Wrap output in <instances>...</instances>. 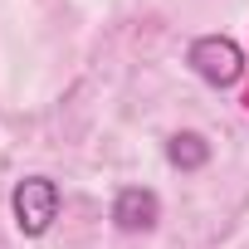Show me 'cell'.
I'll list each match as a JSON object with an SVG mask.
<instances>
[{
  "label": "cell",
  "instance_id": "5",
  "mask_svg": "<svg viewBox=\"0 0 249 249\" xmlns=\"http://www.w3.org/2000/svg\"><path fill=\"white\" fill-rule=\"evenodd\" d=\"M244 107H249V93H244Z\"/></svg>",
  "mask_w": 249,
  "mask_h": 249
},
{
  "label": "cell",
  "instance_id": "3",
  "mask_svg": "<svg viewBox=\"0 0 249 249\" xmlns=\"http://www.w3.org/2000/svg\"><path fill=\"white\" fill-rule=\"evenodd\" d=\"M157 220H161V200H157V191H147V186H127V191H117V200H112V225H117V230H127V234H147Z\"/></svg>",
  "mask_w": 249,
  "mask_h": 249
},
{
  "label": "cell",
  "instance_id": "2",
  "mask_svg": "<svg viewBox=\"0 0 249 249\" xmlns=\"http://www.w3.org/2000/svg\"><path fill=\"white\" fill-rule=\"evenodd\" d=\"M186 64H191L205 83H215V88H230V83H239V73H244V54H239V44L225 39V35H200V39L191 44Z\"/></svg>",
  "mask_w": 249,
  "mask_h": 249
},
{
  "label": "cell",
  "instance_id": "1",
  "mask_svg": "<svg viewBox=\"0 0 249 249\" xmlns=\"http://www.w3.org/2000/svg\"><path fill=\"white\" fill-rule=\"evenodd\" d=\"M10 205H15V225H20V234H44L54 220H59V186L49 181V176H25L20 186H15V196H10Z\"/></svg>",
  "mask_w": 249,
  "mask_h": 249
},
{
  "label": "cell",
  "instance_id": "4",
  "mask_svg": "<svg viewBox=\"0 0 249 249\" xmlns=\"http://www.w3.org/2000/svg\"><path fill=\"white\" fill-rule=\"evenodd\" d=\"M166 157H171V166H181V171H200V166L210 161V142H205L200 132H176V137L166 142Z\"/></svg>",
  "mask_w": 249,
  "mask_h": 249
}]
</instances>
